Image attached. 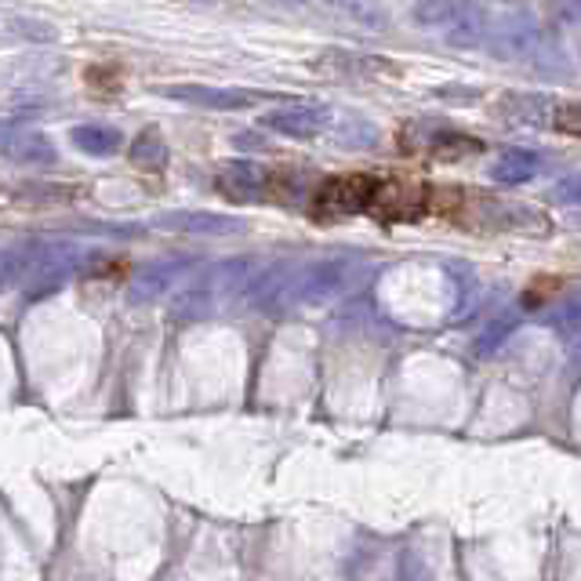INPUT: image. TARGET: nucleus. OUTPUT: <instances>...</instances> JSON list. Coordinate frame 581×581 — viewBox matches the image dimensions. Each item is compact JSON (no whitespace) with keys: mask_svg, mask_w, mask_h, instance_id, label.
I'll use <instances>...</instances> for the list:
<instances>
[{"mask_svg":"<svg viewBox=\"0 0 581 581\" xmlns=\"http://www.w3.org/2000/svg\"><path fill=\"white\" fill-rule=\"evenodd\" d=\"M553 128L567 139H581V102H564L553 113Z\"/></svg>","mask_w":581,"mask_h":581,"instance_id":"5","label":"nucleus"},{"mask_svg":"<svg viewBox=\"0 0 581 581\" xmlns=\"http://www.w3.org/2000/svg\"><path fill=\"white\" fill-rule=\"evenodd\" d=\"M483 145L469 139V134H432L429 145H425V157L429 160H462L469 157V153H480Z\"/></svg>","mask_w":581,"mask_h":581,"instance_id":"3","label":"nucleus"},{"mask_svg":"<svg viewBox=\"0 0 581 581\" xmlns=\"http://www.w3.org/2000/svg\"><path fill=\"white\" fill-rule=\"evenodd\" d=\"M367 218H375L378 225H414L432 218V185L411 175H378Z\"/></svg>","mask_w":581,"mask_h":581,"instance_id":"1","label":"nucleus"},{"mask_svg":"<svg viewBox=\"0 0 581 581\" xmlns=\"http://www.w3.org/2000/svg\"><path fill=\"white\" fill-rule=\"evenodd\" d=\"M559 287H564V276H534L531 284L524 287V306H542Z\"/></svg>","mask_w":581,"mask_h":581,"instance_id":"6","label":"nucleus"},{"mask_svg":"<svg viewBox=\"0 0 581 581\" xmlns=\"http://www.w3.org/2000/svg\"><path fill=\"white\" fill-rule=\"evenodd\" d=\"M375 185H378V171L331 175V179L313 193L309 215L320 218V222H335V218H346V215H367Z\"/></svg>","mask_w":581,"mask_h":581,"instance_id":"2","label":"nucleus"},{"mask_svg":"<svg viewBox=\"0 0 581 581\" xmlns=\"http://www.w3.org/2000/svg\"><path fill=\"white\" fill-rule=\"evenodd\" d=\"M85 85H88L91 95L113 99V95H120V88H124V69L113 66V62H102V66H88L85 69Z\"/></svg>","mask_w":581,"mask_h":581,"instance_id":"4","label":"nucleus"}]
</instances>
